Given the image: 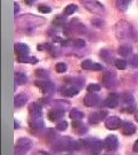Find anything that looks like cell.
I'll return each instance as SVG.
<instances>
[{
  "label": "cell",
  "instance_id": "6da1fadb",
  "mask_svg": "<svg viewBox=\"0 0 138 155\" xmlns=\"http://www.w3.org/2000/svg\"><path fill=\"white\" fill-rule=\"evenodd\" d=\"M81 1L88 11L92 12L94 14H98V15L105 14V7L100 4L98 0H81Z\"/></svg>",
  "mask_w": 138,
  "mask_h": 155
},
{
  "label": "cell",
  "instance_id": "7a4b0ae2",
  "mask_svg": "<svg viewBox=\"0 0 138 155\" xmlns=\"http://www.w3.org/2000/svg\"><path fill=\"white\" fill-rule=\"evenodd\" d=\"M31 146H32V143H31L30 139L28 138L20 139L16 143V146H15V155L27 153L28 150L31 148Z\"/></svg>",
  "mask_w": 138,
  "mask_h": 155
},
{
  "label": "cell",
  "instance_id": "3957f363",
  "mask_svg": "<svg viewBox=\"0 0 138 155\" xmlns=\"http://www.w3.org/2000/svg\"><path fill=\"white\" fill-rule=\"evenodd\" d=\"M122 124V121L117 116H110L105 120V127L109 130H116L120 129Z\"/></svg>",
  "mask_w": 138,
  "mask_h": 155
},
{
  "label": "cell",
  "instance_id": "277c9868",
  "mask_svg": "<svg viewBox=\"0 0 138 155\" xmlns=\"http://www.w3.org/2000/svg\"><path fill=\"white\" fill-rule=\"evenodd\" d=\"M119 145V140L116 138V136H108L107 138L104 140V148L107 150H115Z\"/></svg>",
  "mask_w": 138,
  "mask_h": 155
},
{
  "label": "cell",
  "instance_id": "5b68a950",
  "mask_svg": "<svg viewBox=\"0 0 138 155\" xmlns=\"http://www.w3.org/2000/svg\"><path fill=\"white\" fill-rule=\"evenodd\" d=\"M86 147L92 150L93 154H98L100 150L104 148V143H101L98 139H92L89 143H86Z\"/></svg>",
  "mask_w": 138,
  "mask_h": 155
},
{
  "label": "cell",
  "instance_id": "8992f818",
  "mask_svg": "<svg viewBox=\"0 0 138 155\" xmlns=\"http://www.w3.org/2000/svg\"><path fill=\"white\" fill-rule=\"evenodd\" d=\"M103 83L108 89L114 87L116 85V76L113 72H107L106 75H104V77H103Z\"/></svg>",
  "mask_w": 138,
  "mask_h": 155
},
{
  "label": "cell",
  "instance_id": "52a82bcc",
  "mask_svg": "<svg viewBox=\"0 0 138 155\" xmlns=\"http://www.w3.org/2000/svg\"><path fill=\"white\" fill-rule=\"evenodd\" d=\"M82 69L84 70H94V71H98V70H101L103 69V66L97 63V62H92L91 60H85V61L82 62Z\"/></svg>",
  "mask_w": 138,
  "mask_h": 155
},
{
  "label": "cell",
  "instance_id": "ba28073f",
  "mask_svg": "<svg viewBox=\"0 0 138 155\" xmlns=\"http://www.w3.org/2000/svg\"><path fill=\"white\" fill-rule=\"evenodd\" d=\"M119 102H120V95L116 93H110L107 97V99L105 100V105L108 108H115L117 107Z\"/></svg>",
  "mask_w": 138,
  "mask_h": 155
},
{
  "label": "cell",
  "instance_id": "9c48e42d",
  "mask_svg": "<svg viewBox=\"0 0 138 155\" xmlns=\"http://www.w3.org/2000/svg\"><path fill=\"white\" fill-rule=\"evenodd\" d=\"M120 129H121L122 133L126 134V136H131L136 132V127L130 122H122Z\"/></svg>",
  "mask_w": 138,
  "mask_h": 155
},
{
  "label": "cell",
  "instance_id": "30bf717a",
  "mask_svg": "<svg viewBox=\"0 0 138 155\" xmlns=\"http://www.w3.org/2000/svg\"><path fill=\"white\" fill-rule=\"evenodd\" d=\"M98 102H99V97L94 93H89L84 98V105L86 107H93V106L98 105Z\"/></svg>",
  "mask_w": 138,
  "mask_h": 155
},
{
  "label": "cell",
  "instance_id": "8fae6325",
  "mask_svg": "<svg viewBox=\"0 0 138 155\" xmlns=\"http://www.w3.org/2000/svg\"><path fill=\"white\" fill-rule=\"evenodd\" d=\"M14 51L19 56H24L29 54V47H28L25 44H22V43H16L15 46H14Z\"/></svg>",
  "mask_w": 138,
  "mask_h": 155
},
{
  "label": "cell",
  "instance_id": "7c38bea8",
  "mask_svg": "<svg viewBox=\"0 0 138 155\" xmlns=\"http://www.w3.org/2000/svg\"><path fill=\"white\" fill-rule=\"evenodd\" d=\"M29 125L31 129H36V130H40L44 127V122L42 120V116L39 117H33L31 116L30 121H29Z\"/></svg>",
  "mask_w": 138,
  "mask_h": 155
},
{
  "label": "cell",
  "instance_id": "4fadbf2b",
  "mask_svg": "<svg viewBox=\"0 0 138 155\" xmlns=\"http://www.w3.org/2000/svg\"><path fill=\"white\" fill-rule=\"evenodd\" d=\"M106 115H107V113L105 110L100 111V113H93L89 117V122L91 124H97V123H99L100 120H104Z\"/></svg>",
  "mask_w": 138,
  "mask_h": 155
},
{
  "label": "cell",
  "instance_id": "5bb4252c",
  "mask_svg": "<svg viewBox=\"0 0 138 155\" xmlns=\"http://www.w3.org/2000/svg\"><path fill=\"white\" fill-rule=\"evenodd\" d=\"M35 85L38 86L43 92H51V91H53V89H54L53 84L51 83V82H40V81L37 82V81H36Z\"/></svg>",
  "mask_w": 138,
  "mask_h": 155
},
{
  "label": "cell",
  "instance_id": "9a60e30c",
  "mask_svg": "<svg viewBox=\"0 0 138 155\" xmlns=\"http://www.w3.org/2000/svg\"><path fill=\"white\" fill-rule=\"evenodd\" d=\"M70 139L69 137H65V138H62L61 140H59L54 146V150H67L68 148V145L70 144Z\"/></svg>",
  "mask_w": 138,
  "mask_h": 155
},
{
  "label": "cell",
  "instance_id": "2e32d148",
  "mask_svg": "<svg viewBox=\"0 0 138 155\" xmlns=\"http://www.w3.org/2000/svg\"><path fill=\"white\" fill-rule=\"evenodd\" d=\"M29 113L30 115L33 117H39L42 116V107L38 105V104H31L29 106Z\"/></svg>",
  "mask_w": 138,
  "mask_h": 155
},
{
  "label": "cell",
  "instance_id": "e0dca14e",
  "mask_svg": "<svg viewBox=\"0 0 138 155\" xmlns=\"http://www.w3.org/2000/svg\"><path fill=\"white\" fill-rule=\"evenodd\" d=\"M65 114V110L63 109H54V110H51L49 113V120L54 122L56 120H60L61 117L63 116Z\"/></svg>",
  "mask_w": 138,
  "mask_h": 155
},
{
  "label": "cell",
  "instance_id": "ac0fdd59",
  "mask_svg": "<svg viewBox=\"0 0 138 155\" xmlns=\"http://www.w3.org/2000/svg\"><path fill=\"white\" fill-rule=\"evenodd\" d=\"M72 127H74V130H75L78 134H82V133L86 132V127L81 123V120H75V121H72Z\"/></svg>",
  "mask_w": 138,
  "mask_h": 155
},
{
  "label": "cell",
  "instance_id": "d6986e66",
  "mask_svg": "<svg viewBox=\"0 0 138 155\" xmlns=\"http://www.w3.org/2000/svg\"><path fill=\"white\" fill-rule=\"evenodd\" d=\"M28 101L27 97L24 94H19V95H15V99H14V105L15 107H22V106L25 105V102Z\"/></svg>",
  "mask_w": 138,
  "mask_h": 155
},
{
  "label": "cell",
  "instance_id": "ffe728a7",
  "mask_svg": "<svg viewBox=\"0 0 138 155\" xmlns=\"http://www.w3.org/2000/svg\"><path fill=\"white\" fill-rule=\"evenodd\" d=\"M131 0H116V7L121 12H126L128 9V6Z\"/></svg>",
  "mask_w": 138,
  "mask_h": 155
},
{
  "label": "cell",
  "instance_id": "44dd1931",
  "mask_svg": "<svg viewBox=\"0 0 138 155\" xmlns=\"http://www.w3.org/2000/svg\"><path fill=\"white\" fill-rule=\"evenodd\" d=\"M133 53V48L128 45H122L119 47V54L123 56H129L130 54Z\"/></svg>",
  "mask_w": 138,
  "mask_h": 155
},
{
  "label": "cell",
  "instance_id": "7402d4cb",
  "mask_svg": "<svg viewBox=\"0 0 138 155\" xmlns=\"http://www.w3.org/2000/svg\"><path fill=\"white\" fill-rule=\"evenodd\" d=\"M17 61L19 62H25V63H31V64H35L37 63L38 60L33 56H29V55H24V56H19L17 58Z\"/></svg>",
  "mask_w": 138,
  "mask_h": 155
},
{
  "label": "cell",
  "instance_id": "603a6c76",
  "mask_svg": "<svg viewBox=\"0 0 138 155\" xmlns=\"http://www.w3.org/2000/svg\"><path fill=\"white\" fill-rule=\"evenodd\" d=\"M100 58H101L104 61L108 62V63L113 60V55H112V53L107 50H103L101 52H100Z\"/></svg>",
  "mask_w": 138,
  "mask_h": 155
},
{
  "label": "cell",
  "instance_id": "cb8c5ba5",
  "mask_svg": "<svg viewBox=\"0 0 138 155\" xmlns=\"http://www.w3.org/2000/svg\"><path fill=\"white\" fill-rule=\"evenodd\" d=\"M69 116H70L72 121H75V120H82L84 117V114L81 110H78V109H72V113L69 114Z\"/></svg>",
  "mask_w": 138,
  "mask_h": 155
},
{
  "label": "cell",
  "instance_id": "d4e9b609",
  "mask_svg": "<svg viewBox=\"0 0 138 155\" xmlns=\"http://www.w3.org/2000/svg\"><path fill=\"white\" fill-rule=\"evenodd\" d=\"M120 100H121L123 104H127V105H131L133 101V97L131 94L129 93H124L122 94L121 97H120Z\"/></svg>",
  "mask_w": 138,
  "mask_h": 155
},
{
  "label": "cell",
  "instance_id": "484cf974",
  "mask_svg": "<svg viewBox=\"0 0 138 155\" xmlns=\"http://www.w3.org/2000/svg\"><path fill=\"white\" fill-rule=\"evenodd\" d=\"M63 94L66 97H74V95L78 94V90L76 87H67V89L63 90Z\"/></svg>",
  "mask_w": 138,
  "mask_h": 155
},
{
  "label": "cell",
  "instance_id": "4316f807",
  "mask_svg": "<svg viewBox=\"0 0 138 155\" xmlns=\"http://www.w3.org/2000/svg\"><path fill=\"white\" fill-rule=\"evenodd\" d=\"M76 11H77V6L74 5V4H70V5H68L66 8H65V14H66V15H72V14H74Z\"/></svg>",
  "mask_w": 138,
  "mask_h": 155
},
{
  "label": "cell",
  "instance_id": "83f0119b",
  "mask_svg": "<svg viewBox=\"0 0 138 155\" xmlns=\"http://www.w3.org/2000/svg\"><path fill=\"white\" fill-rule=\"evenodd\" d=\"M127 61H124V60H122V59H117L115 60V66L117 69H120V70H124L126 68H127Z\"/></svg>",
  "mask_w": 138,
  "mask_h": 155
},
{
  "label": "cell",
  "instance_id": "f1b7e54d",
  "mask_svg": "<svg viewBox=\"0 0 138 155\" xmlns=\"http://www.w3.org/2000/svg\"><path fill=\"white\" fill-rule=\"evenodd\" d=\"M15 83L16 84H25L27 83V77L23 74H16L15 75Z\"/></svg>",
  "mask_w": 138,
  "mask_h": 155
},
{
  "label": "cell",
  "instance_id": "f546056e",
  "mask_svg": "<svg viewBox=\"0 0 138 155\" xmlns=\"http://www.w3.org/2000/svg\"><path fill=\"white\" fill-rule=\"evenodd\" d=\"M55 70L58 72H66L67 70V64L66 63H63V62H59V63H56V66H55Z\"/></svg>",
  "mask_w": 138,
  "mask_h": 155
},
{
  "label": "cell",
  "instance_id": "4dcf8cb0",
  "mask_svg": "<svg viewBox=\"0 0 138 155\" xmlns=\"http://www.w3.org/2000/svg\"><path fill=\"white\" fill-rule=\"evenodd\" d=\"M129 64L133 67V68H137L138 67V54H133V55L130 58Z\"/></svg>",
  "mask_w": 138,
  "mask_h": 155
},
{
  "label": "cell",
  "instance_id": "1f68e13d",
  "mask_svg": "<svg viewBox=\"0 0 138 155\" xmlns=\"http://www.w3.org/2000/svg\"><path fill=\"white\" fill-rule=\"evenodd\" d=\"M99 90H100V85H98V84H91V85L88 86V92H90V93L98 92Z\"/></svg>",
  "mask_w": 138,
  "mask_h": 155
},
{
  "label": "cell",
  "instance_id": "d6a6232c",
  "mask_svg": "<svg viewBox=\"0 0 138 155\" xmlns=\"http://www.w3.org/2000/svg\"><path fill=\"white\" fill-rule=\"evenodd\" d=\"M72 45L75 46V47H78V48H82L85 46V41L83 40V39H75L74 41H72Z\"/></svg>",
  "mask_w": 138,
  "mask_h": 155
},
{
  "label": "cell",
  "instance_id": "836d02e7",
  "mask_svg": "<svg viewBox=\"0 0 138 155\" xmlns=\"http://www.w3.org/2000/svg\"><path fill=\"white\" fill-rule=\"evenodd\" d=\"M38 9H39L40 13H44V14H49V13L52 12V9H51L49 6H46V5H39Z\"/></svg>",
  "mask_w": 138,
  "mask_h": 155
},
{
  "label": "cell",
  "instance_id": "e575fe53",
  "mask_svg": "<svg viewBox=\"0 0 138 155\" xmlns=\"http://www.w3.org/2000/svg\"><path fill=\"white\" fill-rule=\"evenodd\" d=\"M36 75L40 78H46L49 77V72L44 70V69H38V70H36Z\"/></svg>",
  "mask_w": 138,
  "mask_h": 155
},
{
  "label": "cell",
  "instance_id": "d590c367",
  "mask_svg": "<svg viewBox=\"0 0 138 155\" xmlns=\"http://www.w3.org/2000/svg\"><path fill=\"white\" fill-rule=\"evenodd\" d=\"M67 127H68V123H67L66 121H62V122H60L56 125V129H58L59 131H63V130H66Z\"/></svg>",
  "mask_w": 138,
  "mask_h": 155
},
{
  "label": "cell",
  "instance_id": "8d00e7d4",
  "mask_svg": "<svg viewBox=\"0 0 138 155\" xmlns=\"http://www.w3.org/2000/svg\"><path fill=\"white\" fill-rule=\"evenodd\" d=\"M133 150L135 152V153H138V140H137V141H135L133 147Z\"/></svg>",
  "mask_w": 138,
  "mask_h": 155
},
{
  "label": "cell",
  "instance_id": "74e56055",
  "mask_svg": "<svg viewBox=\"0 0 138 155\" xmlns=\"http://www.w3.org/2000/svg\"><path fill=\"white\" fill-rule=\"evenodd\" d=\"M14 7H15V9H14V13H15V14H16L17 12L20 11V6L17 5V2H15V4H14Z\"/></svg>",
  "mask_w": 138,
  "mask_h": 155
},
{
  "label": "cell",
  "instance_id": "f35d334b",
  "mask_svg": "<svg viewBox=\"0 0 138 155\" xmlns=\"http://www.w3.org/2000/svg\"><path fill=\"white\" fill-rule=\"evenodd\" d=\"M25 4H27V5H32L33 0H25Z\"/></svg>",
  "mask_w": 138,
  "mask_h": 155
},
{
  "label": "cell",
  "instance_id": "ab89813d",
  "mask_svg": "<svg viewBox=\"0 0 138 155\" xmlns=\"http://www.w3.org/2000/svg\"><path fill=\"white\" fill-rule=\"evenodd\" d=\"M19 125H20V124L17 123V121H15V129H17V127H19Z\"/></svg>",
  "mask_w": 138,
  "mask_h": 155
},
{
  "label": "cell",
  "instance_id": "60d3db41",
  "mask_svg": "<svg viewBox=\"0 0 138 155\" xmlns=\"http://www.w3.org/2000/svg\"><path fill=\"white\" fill-rule=\"evenodd\" d=\"M136 120H137V121H138V114H137V115H136Z\"/></svg>",
  "mask_w": 138,
  "mask_h": 155
},
{
  "label": "cell",
  "instance_id": "b9f144b4",
  "mask_svg": "<svg viewBox=\"0 0 138 155\" xmlns=\"http://www.w3.org/2000/svg\"><path fill=\"white\" fill-rule=\"evenodd\" d=\"M46 155H50V154H46Z\"/></svg>",
  "mask_w": 138,
  "mask_h": 155
}]
</instances>
